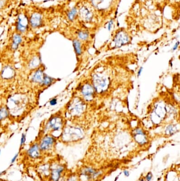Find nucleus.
<instances>
[{"label": "nucleus", "mask_w": 180, "mask_h": 181, "mask_svg": "<svg viewBox=\"0 0 180 181\" xmlns=\"http://www.w3.org/2000/svg\"><path fill=\"white\" fill-rule=\"evenodd\" d=\"M39 94L26 90L9 96L5 102L12 122L21 121L28 116L39 103Z\"/></svg>", "instance_id": "obj_1"}, {"label": "nucleus", "mask_w": 180, "mask_h": 181, "mask_svg": "<svg viewBox=\"0 0 180 181\" xmlns=\"http://www.w3.org/2000/svg\"><path fill=\"white\" fill-rule=\"evenodd\" d=\"M57 80V79L46 74L45 66L42 64L39 68L29 72L26 81L30 88V91L40 95L54 84Z\"/></svg>", "instance_id": "obj_2"}, {"label": "nucleus", "mask_w": 180, "mask_h": 181, "mask_svg": "<svg viewBox=\"0 0 180 181\" xmlns=\"http://www.w3.org/2000/svg\"><path fill=\"white\" fill-rule=\"evenodd\" d=\"M64 119L59 111L53 114L49 118L42 122L38 136H41L46 134H53L61 131L64 128Z\"/></svg>", "instance_id": "obj_3"}, {"label": "nucleus", "mask_w": 180, "mask_h": 181, "mask_svg": "<svg viewBox=\"0 0 180 181\" xmlns=\"http://www.w3.org/2000/svg\"><path fill=\"white\" fill-rule=\"evenodd\" d=\"M41 153L45 158L51 157L56 152L58 138L52 134H46L41 136H36Z\"/></svg>", "instance_id": "obj_4"}, {"label": "nucleus", "mask_w": 180, "mask_h": 181, "mask_svg": "<svg viewBox=\"0 0 180 181\" xmlns=\"http://www.w3.org/2000/svg\"><path fill=\"white\" fill-rule=\"evenodd\" d=\"M50 160V174L48 181H59L66 174V165L58 158H52Z\"/></svg>", "instance_id": "obj_5"}, {"label": "nucleus", "mask_w": 180, "mask_h": 181, "mask_svg": "<svg viewBox=\"0 0 180 181\" xmlns=\"http://www.w3.org/2000/svg\"><path fill=\"white\" fill-rule=\"evenodd\" d=\"M82 138V132L78 128L74 127H64L58 140L64 144H69L76 142Z\"/></svg>", "instance_id": "obj_6"}, {"label": "nucleus", "mask_w": 180, "mask_h": 181, "mask_svg": "<svg viewBox=\"0 0 180 181\" xmlns=\"http://www.w3.org/2000/svg\"><path fill=\"white\" fill-rule=\"evenodd\" d=\"M24 156L26 160H28L29 162L34 163L35 165L46 158L41 153L39 143L36 139L30 144L28 148L25 151Z\"/></svg>", "instance_id": "obj_7"}, {"label": "nucleus", "mask_w": 180, "mask_h": 181, "mask_svg": "<svg viewBox=\"0 0 180 181\" xmlns=\"http://www.w3.org/2000/svg\"><path fill=\"white\" fill-rule=\"evenodd\" d=\"M35 170L39 178L42 181H48L50 174V160L44 159L36 164Z\"/></svg>", "instance_id": "obj_8"}, {"label": "nucleus", "mask_w": 180, "mask_h": 181, "mask_svg": "<svg viewBox=\"0 0 180 181\" xmlns=\"http://www.w3.org/2000/svg\"><path fill=\"white\" fill-rule=\"evenodd\" d=\"M94 85L97 92H103L108 88V79L102 76L95 75L94 77Z\"/></svg>", "instance_id": "obj_9"}, {"label": "nucleus", "mask_w": 180, "mask_h": 181, "mask_svg": "<svg viewBox=\"0 0 180 181\" xmlns=\"http://www.w3.org/2000/svg\"><path fill=\"white\" fill-rule=\"evenodd\" d=\"M29 21L25 15L21 14L19 16L16 23V30L20 34L26 32L28 28Z\"/></svg>", "instance_id": "obj_10"}, {"label": "nucleus", "mask_w": 180, "mask_h": 181, "mask_svg": "<svg viewBox=\"0 0 180 181\" xmlns=\"http://www.w3.org/2000/svg\"><path fill=\"white\" fill-rule=\"evenodd\" d=\"M114 42L116 47H121L129 42V36L124 31H119L116 34Z\"/></svg>", "instance_id": "obj_11"}, {"label": "nucleus", "mask_w": 180, "mask_h": 181, "mask_svg": "<svg viewBox=\"0 0 180 181\" xmlns=\"http://www.w3.org/2000/svg\"><path fill=\"white\" fill-rule=\"evenodd\" d=\"M84 106L81 101L78 99H75L70 104L69 107L70 113L72 114H79L84 111Z\"/></svg>", "instance_id": "obj_12"}, {"label": "nucleus", "mask_w": 180, "mask_h": 181, "mask_svg": "<svg viewBox=\"0 0 180 181\" xmlns=\"http://www.w3.org/2000/svg\"><path fill=\"white\" fill-rule=\"evenodd\" d=\"M6 120L12 122L8 106L5 103H2L0 104V125Z\"/></svg>", "instance_id": "obj_13"}, {"label": "nucleus", "mask_w": 180, "mask_h": 181, "mask_svg": "<svg viewBox=\"0 0 180 181\" xmlns=\"http://www.w3.org/2000/svg\"><path fill=\"white\" fill-rule=\"evenodd\" d=\"M22 42V38L20 34H16L13 35L12 42L10 46V50L12 52H16L19 47V46Z\"/></svg>", "instance_id": "obj_14"}, {"label": "nucleus", "mask_w": 180, "mask_h": 181, "mask_svg": "<svg viewBox=\"0 0 180 181\" xmlns=\"http://www.w3.org/2000/svg\"><path fill=\"white\" fill-rule=\"evenodd\" d=\"M134 138L139 144L141 145H145L147 141L146 136L142 130L136 129L134 132Z\"/></svg>", "instance_id": "obj_15"}, {"label": "nucleus", "mask_w": 180, "mask_h": 181, "mask_svg": "<svg viewBox=\"0 0 180 181\" xmlns=\"http://www.w3.org/2000/svg\"><path fill=\"white\" fill-rule=\"evenodd\" d=\"M30 22L31 27L34 28L40 27L42 24V19L41 14L38 13L33 14L31 16Z\"/></svg>", "instance_id": "obj_16"}, {"label": "nucleus", "mask_w": 180, "mask_h": 181, "mask_svg": "<svg viewBox=\"0 0 180 181\" xmlns=\"http://www.w3.org/2000/svg\"><path fill=\"white\" fill-rule=\"evenodd\" d=\"M82 174L87 177L88 179H94L98 177L100 172L96 171L94 169L90 168H85L82 171Z\"/></svg>", "instance_id": "obj_17"}, {"label": "nucleus", "mask_w": 180, "mask_h": 181, "mask_svg": "<svg viewBox=\"0 0 180 181\" xmlns=\"http://www.w3.org/2000/svg\"><path fill=\"white\" fill-rule=\"evenodd\" d=\"M82 93L86 99H91L94 94V90L90 85L86 84L82 87Z\"/></svg>", "instance_id": "obj_18"}, {"label": "nucleus", "mask_w": 180, "mask_h": 181, "mask_svg": "<svg viewBox=\"0 0 180 181\" xmlns=\"http://www.w3.org/2000/svg\"><path fill=\"white\" fill-rule=\"evenodd\" d=\"M166 111L164 108L161 106H157L155 109L154 114L155 116H157L158 120L160 121L161 119L163 118L165 115Z\"/></svg>", "instance_id": "obj_19"}, {"label": "nucleus", "mask_w": 180, "mask_h": 181, "mask_svg": "<svg viewBox=\"0 0 180 181\" xmlns=\"http://www.w3.org/2000/svg\"><path fill=\"white\" fill-rule=\"evenodd\" d=\"M73 45L75 48V52L78 55H80L81 53V48L80 42L78 40H75L73 41Z\"/></svg>", "instance_id": "obj_20"}, {"label": "nucleus", "mask_w": 180, "mask_h": 181, "mask_svg": "<svg viewBox=\"0 0 180 181\" xmlns=\"http://www.w3.org/2000/svg\"><path fill=\"white\" fill-rule=\"evenodd\" d=\"M76 14H77V9L76 8H74L70 10L68 14V17L69 20L70 21L74 20L75 17L76 16Z\"/></svg>", "instance_id": "obj_21"}, {"label": "nucleus", "mask_w": 180, "mask_h": 181, "mask_svg": "<svg viewBox=\"0 0 180 181\" xmlns=\"http://www.w3.org/2000/svg\"><path fill=\"white\" fill-rule=\"evenodd\" d=\"M81 13L82 14V16L87 20H89V19L91 18V13L86 8H85L84 10H82V12H81Z\"/></svg>", "instance_id": "obj_22"}, {"label": "nucleus", "mask_w": 180, "mask_h": 181, "mask_svg": "<svg viewBox=\"0 0 180 181\" xmlns=\"http://www.w3.org/2000/svg\"><path fill=\"white\" fill-rule=\"evenodd\" d=\"M176 131V127L174 126L170 125L167 127V129L166 130V132L167 134L172 135L173 134H174Z\"/></svg>", "instance_id": "obj_23"}, {"label": "nucleus", "mask_w": 180, "mask_h": 181, "mask_svg": "<svg viewBox=\"0 0 180 181\" xmlns=\"http://www.w3.org/2000/svg\"><path fill=\"white\" fill-rule=\"evenodd\" d=\"M26 141V135L24 133H23L21 136V138L20 144V150L19 152H20L21 150H22V148H23L24 145H25V142Z\"/></svg>", "instance_id": "obj_24"}, {"label": "nucleus", "mask_w": 180, "mask_h": 181, "mask_svg": "<svg viewBox=\"0 0 180 181\" xmlns=\"http://www.w3.org/2000/svg\"><path fill=\"white\" fill-rule=\"evenodd\" d=\"M78 37L80 39L86 40L88 38V34L85 31H80L78 32Z\"/></svg>", "instance_id": "obj_25"}, {"label": "nucleus", "mask_w": 180, "mask_h": 181, "mask_svg": "<svg viewBox=\"0 0 180 181\" xmlns=\"http://www.w3.org/2000/svg\"><path fill=\"white\" fill-rule=\"evenodd\" d=\"M20 154V152H19L18 153H16L15 155L13 157V158H12V159L11 160V164H12L14 163H15L16 160H17V159L18 158Z\"/></svg>", "instance_id": "obj_26"}, {"label": "nucleus", "mask_w": 180, "mask_h": 181, "mask_svg": "<svg viewBox=\"0 0 180 181\" xmlns=\"http://www.w3.org/2000/svg\"><path fill=\"white\" fill-rule=\"evenodd\" d=\"M57 103V100L56 98H52L50 101V104L51 106H54Z\"/></svg>", "instance_id": "obj_27"}, {"label": "nucleus", "mask_w": 180, "mask_h": 181, "mask_svg": "<svg viewBox=\"0 0 180 181\" xmlns=\"http://www.w3.org/2000/svg\"><path fill=\"white\" fill-rule=\"evenodd\" d=\"M113 20H111L109 21V23H108V29L109 31H111V29L112 28L113 26Z\"/></svg>", "instance_id": "obj_28"}, {"label": "nucleus", "mask_w": 180, "mask_h": 181, "mask_svg": "<svg viewBox=\"0 0 180 181\" xmlns=\"http://www.w3.org/2000/svg\"><path fill=\"white\" fill-rule=\"evenodd\" d=\"M152 175L151 173L148 174L146 176V180L148 181H150L152 179Z\"/></svg>", "instance_id": "obj_29"}, {"label": "nucleus", "mask_w": 180, "mask_h": 181, "mask_svg": "<svg viewBox=\"0 0 180 181\" xmlns=\"http://www.w3.org/2000/svg\"><path fill=\"white\" fill-rule=\"evenodd\" d=\"M179 45V42H176V44H175V45H174V46L173 47V50H175L176 49L178 48Z\"/></svg>", "instance_id": "obj_30"}, {"label": "nucleus", "mask_w": 180, "mask_h": 181, "mask_svg": "<svg viewBox=\"0 0 180 181\" xmlns=\"http://www.w3.org/2000/svg\"><path fill=\"white\" fill-rule=\"evenodd\" d=\"M142 71H143V68L141 67V68H139V72H138V75H137L138 76H139L141 75V72H142Z\"/></svg>", "instance_id": "obj_31"}, {"label": "nucleus", "mask_w": 180, "mask_h": 181, "mask_svg": "<svg viewBox=\"0 0 180 181\" xmlns=\"http://www.w3.org/2000/svg\"><path fill=\"white\" fill-rule=\"evenodd\" d=\"M4 4V1L0 0V8H2Z\"/></svg>", "instance_id": "obj_32"}, {"label": "nucleus", "mask_w": 180, "mask_h": 181, "mask_svg": "<svg viewBox=\"0 0 180 181\" xmlns=\"http://www.w3.org/2000/svg\"><path fill=\"white\" fill-rule=\"evenodd\" d=\"M124 173V175H125L126 177H128V176L129 175V171H125Z\"/></svg>", "instance_id": "obj_33"}, {"label": "nucleus", "mask_w": 180, "mask_h": 181, "mask_svg": "<svg viewBox=\"0 0 180 181\" xmlns=\"http://www.w3.org/2000/svg\"><path fill=\"white\" fill-rule=\"evenodd\" d=\"M0 181H4V180H2V179H0Z\"/></svg>", "instance_id": "obj_34"}, {"label": "nucleus", "mask_w": 180, "mask_h": 181, "mask_svg": "<svg viewBox=\"0 0 180 181\" xmlns=\"http://www.w3.org/2000/svg\"><path fill=\"white\" fill-rule=\"evenodd\" d=\"M1 149H0V156H1Z\"/></svg>", "instance_id": "obj_35"}, {"label": "nucleus", "mask_w": 180, "mask_h": 181, "mask_svg": "<svg viewBox=\"0 0 180 181\" xmlns=\"http://www.w3.org/2000/svg\"><path fill=\"white\" fill-rule=\"evenodd\" d=\"M0 89H1V87H0Z\"/></svg>", "instance_id": "obj_36"}]
</instances>
